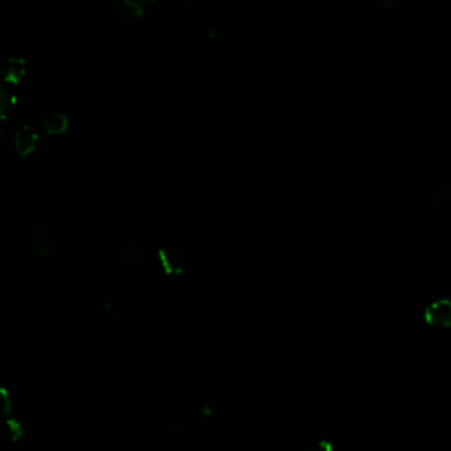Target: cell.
<instances>
[{
  "instance_id": "5b68a950",
  "label": "cell",
  "mask_w": 451,
  "mask_h": 451,
  "mask_svg": "<svg viewBox=\"0 0 451 451\" xmlns=\"http://www.w3.org/2000/svg\"><path fill=\"white\" fill-rule=\"evenodd\" d=\"M25 73H27L25 60L19 59V57H13L7 62L6 72H4V80L8 84L17 85L24 78Z\"/></svg>"
},
{
  "instance_id": "3957f363",
  "label": "cell",
  "mask_w": 451,
  "mask_h": 451,
  "mask_svg": "<svg viewBox=\"0 0 451 451\" xmlns=\"http://www.w3.org/2000/svg\"><path fill=\"white\" fill-rule=\"evenodd\" d=\"M37 143H38V135L28 126L20 129L15 136V148L17 154L23 158H27L35 152Z\"/></svg>"
},
{
  "instance_id": "ba28073f",
  "label": "cell",
  "mask_w": 451,
  "mask_h": 451,
  "mask_svg": "<svg viewBox=\"0 0 451 451\" xmlns=\"http://www.w3.org/2000/svg\"><path fill=\"white\" fill-rule=\"evenodd\" d=\"M4 433L8 441L19 442L24 437V427L19 420L7 417L4 421Z\"/></svg>"
},
{
  "instance_id": "4fadbf2b",
  "label": "cell",
  "mask_w": 451,
  "mask_h": 451,
  "mask_svg": "<svg viewBox=\"0 0 451 451\" xmlns=\"http://www.w3.org/2000/svg\"><path fill=\"white\" fill-rule=\"evenodd\" d=\"M0 72H1V68H0Z\"/></svg>"
},
{
  "instance_id": "7c38bea8",
  "label": "cell",
  "mask_w": 451,
  "mask_h": 451,
  "mask_svg": "<svg viewBox=\"0 0 451 451\" xmlns=\"http://www.w3.org/2000/svg\"><path fill=\"white\" fill-rule=\"evenodd\" d=\"M6 139H7V134H6V131H4V130H3L1 127H0V147L4 145Z\"/></svg>"
},
{
  "instance_id": "9c48e42d",
  "label": "cell",
  "mask_w": 451,
  "mask_h": 451,
  "mask_svg": "<svg viewBox=\"0 0 451 451\" xmlns=\"http://www.w3.org/2000/svg\"><path fill=\"white\" fill-rule=\"evenodd\" d=\"M15 105V97L3 86H0V120H4Z\"/></svg>"
},
{
  "instance_id": "7a4b0ae2",
  "label": "cell",
  "mask_w": 451,
  "mask_h": 451,
  "mask_svg": "<svg viewBox=\"0 0 451 451\" xmlns=\"http://www.w3.org/2000/svg\"><path fill=\"white\" fill-rule=\"evenodd\" d=\"M158 261L164 274L170 277L180 275L185 269V258L182 250L172 245L159 248Z\"/></svg>"
},
{
  "instance_id": "6da1fadb",
  "label": "cell",
  "mask_w": 451,
  "mask_h": 451,
  "mask_svg": "<svg viewBox=\"0 0 451 451\" xmlns=\"http://www.w3.org/2000/svg\"><path fill=\"white\" fill-rule=\"evenodd\" d=\"M422 319L431 329H450L451 302L446 298L431 301L424 308Z\"/></svg>"
},
{
  "instance_id": "8fae6325",
  "label": "cell",
  "mask_w": 451,
  "mask_h": 451,
  "mask_svg": "<svg viewBox=\"0 0 451 451\" xmlns=\"http://www.w3.org/2000/svg\"><path fill=\"white\" fill-rule=\"evenodd\" d=\"M124 8L130 16L138 17L143 13V4L139 0H124Z\"/></svg>"
},
{
  "instance_id": "277c9868",
  "label": "cell",
  "mask_w": 451,
  "mask_h": 451,
  "mask_svg": "<svg viewBox=\"0 0 451 451\" xmlns=\"http://www.w3.org/2000/svg\"><path fill=\"white\" fill-rule=\"evenodd\" d=\"M41 126L48 135H62L68 130L69 121L62 113H50L45 115Z\"/></svg>"
},
{
  "instance_id": "30bf717a",
  "label": "cell",
  "mask_w": 451,
  "mask_h": 451,
  "mask_svg": "<svg viewBox=\"0 0 451 451\" xmlns=\"http://www.w3.org/2000/svg\"><path fill=\"white\" fill-rule=\"evenodd\" d=\"M13 412V400L10 392L0 387V420H6Z\"/></svg>"
},
{
  "instance_id": "8992f818",
  "label": "cell",
  "mask_w": 451,
  "mask_h": 451,
  "mask_svg": "<svg viewBox=\"0 0 451 451\" xmlns=\"http://www.w3.org/2000/svg\"><path fill=\"white\" fill-rule=\"evenodd\" d=\"M121 257L126 266L138 268L143 262L142 249L135 243H126L121 249Z\"/></svg>"
},
{
  "instance_id": "52a82bcc",
  "label": "cell",
  "mask_w": 451,
  "mask_h": 451,
  "mask_svg": "<svg viewBox=\"0 0 451 451\" xmlns=\"http://www.w3.org/2000/svg\"><path fill=\"white\" fill-rule=\"evenodd\" d=\"M31 245H32L37 256L48 258L53 253V245L50 243L48 237L45 236L43 229H35L34 237L31 240Z\"/></svg>"
}]
</instances>
